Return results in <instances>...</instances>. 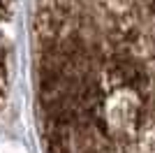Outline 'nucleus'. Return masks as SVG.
I'll return each instance as SVG.
<instances>
[{
	"instance_id": "nucleus-1",
	"label": "nucleus",
	"mask_w": 155,
	"mask_h": 153,
	"mask_svg": "<svg viewBox=\"0 0 155 153\" xmlns=\"http://www.w3.org/2000/svg\"><path fill=\"white\" fill-rule=\"evenodd\" d=\"M2 2H5V0H0V5H2Z\"/></svg>"
}]
</instances>
